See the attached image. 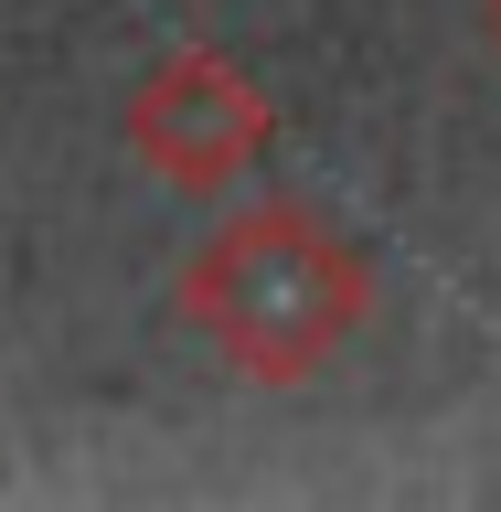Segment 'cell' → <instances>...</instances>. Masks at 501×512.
<instances>
[{
	"label": "cell",
	"mask_w": 501,
	"mask_h": 512,
	"mask_svg": "<svg viewBox=\"0 0 501 512\" xmlns=\"http://www.w3.org/2000/svg\"><path fill=\"white\" fill-rule=\"evenodd\" d=\"M139 150H150V171H171V182L192 192H214L246 171V150L267 139V107H256V86L235 75V64L214 54H182V64H160L150 86H139Z\"/></svg>",
	"instance_id": "7a4b0ae2"
},
{
	"label": "cell",
	"mask_w": 501,
	"mask_h": 512,
	"mask_svg": "<svg viewBox=\"0 0 501 512\" xmlns=\"http://www.w3.org/2000/svg\"><path fill=\"white\" fill-rule=\"evenodd\" d=\"M182 310L246 374H310L320 352L352 331V310H363V267L310 214H256V224H224L214 246L192 256Z\"/></svg>",
	"instance_id": "6da1fadb"
}]
</instances>
